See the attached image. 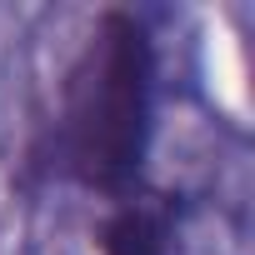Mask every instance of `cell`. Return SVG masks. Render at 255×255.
Instances as JSON below:
<instances>
[{
  "instance_id": "6da1fadb",
  "label": "cell",
  "mask_w": 255,
  "mask_h": 255,
  "mask_svg": "<svg viewBox=\"0 0 255 255\" xmlns=\"http://www.w3.org/2000/svg\"><path fill=\"white\" fill-rule=\"evenodd\" d=\"M160 40L145 10L105 5L55 80V110L20 155L25 185H70L105 205L150 190Z\"/></svg>"
},
{
  "instance_id": "7a4b0ae2",
  "label": "cell",
  "mask_w": 255,
  "mask_h": 255,
  "mask_svg": "<svg viewBox=\"0 0 255 255\" xmlns=\"http://www.w3.org/2000/svg\"><path fill=\"white\" fill-rule=\"evenodd\" d=\"M175 215H180V195H165V190H140L120 205H105L95 250L100 255H175Z\"/></svg>"
}]
</instances>
